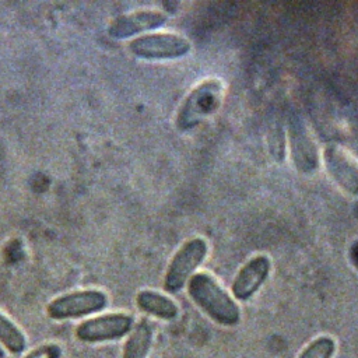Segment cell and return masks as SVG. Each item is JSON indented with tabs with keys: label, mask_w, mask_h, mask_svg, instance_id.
Returning a JSON list of instances; mask_svg holds the SVG:
<instances>
[{
	"label": "cell",
	"mask_w": 358,
	"mask_h": 358,
	"mask_svg": "<svg viewBox=\"0 0 358 358\" xmlns=\"http://www.w3.org/2000/svg\"><path fill=\"white\" fill-rule=\"evenodd\" d=\"M154 341V329L147 319L134 324L122 351V358H147Z\"/></svg>",
	"instance_id": "obj_12"
},
{
	"label": "cell",
	"mask_w": 358,
	"mask_h": 358,
	"mask_svg": "<svg viewBox=\"0 0 358 358\" xmlns=\"http://www.w3.org/2000/svg\"><path fill=\"white\" fill-rule=\"evenodd\" d=\"M63 350L56 343H46L25 354L22 358H62Z\"/></svg>",
	"instance_id": "obj_15"
},
{
	"label": "cell",
	"mask_w": 358,
	"mask_h": 358,
	"mask_svg": "<svg viewBox=\"0 0 358 358\" xmlns=\"http://www.w3.org/2000/svg\"><path fill=\"white\" fill-rule=\"evenodd\" d=\"M0 344L13 355H20L27 348L24 331L3 312H0Z\"/></svg>",
	"instance_id": "obj_13"
},
{
	"label": "cell",
	"mask_w": 358,
	"mask_h": 358,
	"mask_svg": "<svg viewBox=\"0 0 358 358\" xmlns=\"http://www.w3.org/2000/svg\"><path fill=\"white\" fill-rule=\"evenodd\" d=\"M190 299L217 324L235 326L241 320V309L235 299L208 273H196L187 282Z\"/></svg>",
	"instance_id": "obj_1"
},
{
	"label": "cell",
	"mask_w": 358,
	"mask_h": 358,
	"mask_svg": "<svg viewBox=\"0 0 358 358\" xmlns=\"http://www.w3.org/2000/svg\"><path fill=\"white\" fill-rule=\"evenodd\" d=\"M289 148L294 164L299 172L310 173L319 166L317 148L306 126L301 122L289 124Z\"/></svg>",
	"instance_id": "obj_10"
},
{
	"label": "cell",
	"mask_w": 358,
	"mask_h": 358,
	"mask_svg": "<svg viewBox=\"0 0 358 358\" xmlns=\"http://www.w3.org/2000/svg\"><path fill=\"white\" fill-rule=\"evenodd\" d=\"M271 262L266 255H257L249 259L235 275L231 284V292L236 301H249L264 284L270 274Z\"/></svg>",
	"instance_id": "obj_7"
},
{
	"label": "cell",
	"mask_w": 358,
	"mask_h": 358,
	"mask_svg": "<svg viewBox=\"0 0 358 358\" xmlns=\"http://www.w3.org/2000/svg\"><path fill=\"white\" fill-rule=\"evenodd\" d=\"M134 327V320L123 312L99 315L81 322L76 330V338L85 344H99L120 340L130 334Z\"/></svg>",
	"instance_id": "obj_5"
},
{
	"label": "cell",
	"mask_w": 358,
	"mask_h": 358,
	"mask_svg": "<svg viewBox=\"0 0 358 358\" xmlns=\"http://www.w3.org/2000/svg\"><path fill=\"white\" fill-rule=\"evenodd\" d=\"M323 159L333 180L345 192L358 196V161L334 144L323 150Z\"/></svg>",
	"instance_id": "obj_8"
},
{
	"label": "cell",
	"mask_w": 358,
	"mask_h": 358,
	"mask_svg": "<svg viewBox=\"0 0 358 358\" xmlns=\"http://www.w3.org/2000/svg\"><path fill=\"white\" fill-rule=\"evenodd\" d=\"M106 306V294L101 289L90 288L56 296L48 303L46 313L53 320H71L98 313Z\"/></svg>",
	"instance_id": "obj_4"
},
{
	"label": "cell",
	"mask_w": 358,
	"mask_h": 358,
	"mask_svg": "<svg viewBox=\"0 0 358 358\" xmlns=\"http://www.w3.org/2000/svg\"><path fill=\"white\" fill-rule=\"evenodd\" d=\"M166 14L158 10H141L124 14L112 21L108 34L115 39H126L136 34L157 29L166 24Z\"/></svg>",
	"instance_id": "obj_9"
},
{
	"label": "cell",
	"mask_w": 358,
	"mask_h": 358,
	"mask_svg": "<svg viewBox=\"0 0 358 358\" xmlns=\"http://www.w3.org/2000/svg\"><path fill=\"white\" fill-rule=\"evenodd\" d=\"M136 303L141 312L161 320H175L179 315V308L173 299L152 289L140 291L136 296Z\"/></svg>",
	"instance_id": "obj_11"
},
{
	"label": "cell",
	"mask_w": 358,
	"mask_h": 358,
	"mask_svg": "<svg viewBox=\"0 0 358 358\" xmlns=\"http://www.w3.org/2000/svg\"><path fill=\"white\" fill-rule=\"evenodd\" d=\"M130 52L147 60H171L185 56L190 50V42L175 34H147L129 43Z\"/></svg>",
	"instance_id": "obj_6"
},
{
	"label": "cell",
	"mask_w": 358,
	"mask_h": 358,
	"mask_svg": "<svg viewBox=\"0 0 358 358\" xmlns=\"http://www.w3.org/2000/svg\"><path fill=\"white\" fill-rule=\"evenodd\" d=\"M336 341L330 336H319L312 340L296 358H333Z\"/></svg>",
	"instance_id": "obj_14"
},
{
	"label": "cell",
	"mask_w": 358,
	"mask_h": 358,
	"mask_svg": "<svg viewBox=\"0 0 358 358\" xmlns=\"http://www.w3.org/2000/svg\"><path fill=\"white\" fill-rule=\"evenodd\" d=\"M0 358H6V350L1 344H0Z\"/></svg>",
	"instance_id": "obj_16"
},
{
	"label": "cell",
	"mask_w": 358,
	"mask_h": 358,
	"mask_svg": "<svg viewBox=\"0 0 358 358\" xmlns=\"http://www.w3.org/2000/svg\"><path fill=\"white\" fill-rule=\"evenodd\" d=\"M222 99V84L218 80H207L199 84L183 101L176 126L180 130H189L199 124L200 120L214 113Z\"/></svg>",
	"instance_id": "obj_3"
},
{
	"label": "cell",
	"mask_w": 358,
	"mask_h": 358,
	"mask_svg": "<svg viewBox=\"0 0 358 358\" xmlns=\"http://www.w3.org/2000/svg\"><path fill=\"white\" fill-rule=\"evenodd\" d=\"M207 252L208 246L203 238H193L185 242L168 264L164 277V289L169 294L182 291L194 275L196 268L204 262Z\"/></svg>",
	"instance_id": "obj_2"
}]
</instances>
